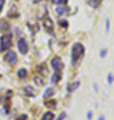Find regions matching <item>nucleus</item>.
I'll return each mask as SVG.
<instances>
[{
    "label": "nucleus",
    "mask_w": 114,
    "mask_h": 120,
    "mask_svg": "<svg viewBox=\"0 0 114 120\" xmlns=\"http://www.w3.org/2000/svg\"><path fill=\"white\" fill-rule=\"evenodd\" d=\"M65 116H66L65 113H62V115H61V117H59V120H63V119H65Z\"/></svg>",
    "instance_id": "26"
},
{
    "label": "nucleus",
    "mask_w": 114,
    "mask_h": 120,
    "mask_svg": "<svg viewBox=\"0 0 114 120\" xmlns=\"http://www.w3.org/2000/svg\"><path fill=\"white\" fill-rule=\"evenodd\" d=\"M18 48H19V51H20V53H23V55H26L27 52H28V44H27V41H26V39L24 38L19 39Z\"/></svg>",
    "instance_id": "4"
},
{
    "label": "nucleus",
    "mask_w": 114,
    "mask_h": 120,
    "mask_svg": "<svg viewBox=\"0 0 114 120\" xmlns=\"http://www.w3.org/2000/svg\"><path fill=\"white\" fill-rule=\"evenodd\" d=\"M46 105H47V107H51V105H55V103H54V101H47V103H46Z\"/></svg>",
    "instance_id": "22"
},
{
    "label": "nucleus",
    "mask_w": 114,
    "mask_h": 120,
    "mask_svg": "<svg viewBox=\"0 0 114 120\" xmlns=\"http://www.w3.org/2000/svg\"><path fill=\"white\" fill-rule=\"evenodd\" d=\"M54 119V113L53 112H46V113H44L43 115V117H42V120H53Z\"/></svg>",
    "instance_id": "10"
},
{
    "label": "nucleus",
    "mask_w": 114,
    "mask_h": 120,
    "mask_svg": "<svg viewBox=\"0 0 114 120\" xmlns=\"http://www.w3.org/2000/svg\"><path fill=\"white\" fill-rule=\"evenodd\" d=\"M78 87H79V82H75L74 84H71V86L69 87V92H73V91H74V90H77Z\"/></svg>",
    "instance_id": "14"
},
{
    "label": "nucleus",
    "mask_w": 114,
    "mask_h": 120,
    "mask_svg": "<svg viewBox=\"0 0 114 120\" xmlns=\"http://www.w3.org/2000/svg\"><path fill=\"white\" fill-rule=\"evenodd\" d=\"M99 120H105V116H101V117H99Z\"/></svg>",
    "instance_id": "27"
},
{
    "label": "nucleus",
    "mask_w": 114,
    "mask_h": 120,
    "mask_svg": "<svg viewBox=\"0 0 114 120\" xmlns=\"http://www.w3.org/2000/svg\"><path fill=\"white\" fill-rule=\"evenodd\" d=\"M106 53H107V52H106V49L103 48V49H101V52H99V56H101V57H105Z\"/></svg>",
    "instance_id": "20"
},
{
    "label": "nucleus",
    "mask_w": 114,
    "mask_h": 120,
    "mask_svg": "<svg viewBox=\"0 0 114 120\" xmlns=\"http://www.w3.org/2000/svg\"><path fill=\"white\" fill-rule=\"evenodd\" d=\"M26 119H27V116H26V115H23L22 117H19V119H16V120H26Z\"/></svg>",
    "instance_id": "25"
},
{
    "label": "nucleus",
    "mask_w": 114,
    "mask_h": 120,
    "mask_svg": "<svg viewBox=\"0 0 114 120\" xmlns=\"http://www.w3.org/2000/svg\"><path fill=\"white\" fill-rule=\"evenodd\" d=\"M91 117H93V112H91V111H89V112H87V119H89V120H91Z\"/></svg>",
    "instance_id": "23"
},
{
    "label": "nucleus",
    "mask_w": 114,
    "mask_h": 120,
    "mask_svg": "<svg viewBox=\"0 0 114 120\" xmlns=\"http://www.w3.org/2000/svg\"><path fill=\"white\" fill-rule=\"evenodd\" d=\"M8 16L9 17H16L18 16V7H16L15 4L11 7V11H8Z\"/></svg>",
    "instance_id": "9"
},
{
    "label": "nucleus",
    "mask_w": 114,
    "mask_h": 120,
    "mask_svg": "<svg viewBox=\"0 0 114 120\" xmlns=\"http://www.w3.org/2000/svg\"><path fill=\"white\" fill-rule=\"evenodd\" d=\"M57 13L59 16H65V15L69 13V8L67 7H63V5H59V7H57Z\"/></svg>",
    "instance_id": "7"
},
{
    "label": "nucleus",
    "mask_w": 114,
    "mask_h": 120,
    "mask_svg": "<svg viewBox=\"0 0 114 120\" xmlns=\"http://www.w3.org/2000/svg\"><path fill=\"white\" fill-rule=\"evenodd\" d=\"M83 55H85V47L81 43H75L73 45V51H71V60H73L71 63H73V65H78Z\"/></svg>",
    "instance_id": "1"
},
{
    "label": "nucleus",
    "mask_w": 114,
    "mask_h": 120,
    "mask_svg": "<svg viewBox=\"0 0 114 120\" xmlns=\"http://www.w3.org/2000/svg\"><path fill=\"white\" fill-rule=\"evenodd\" d=\"M59 24H61L62 27H67V26H69V24H67V22H66V20H61V22H59Z\"/></svg>",
    "instance_id": "21"
},
{
    "label": "nucleus",
    "mask_w": 114,
    "mask_h": 120,
    "mask_svg": "<svg viewBox=\"0 0 114 120\" xmlns=\"http://www.w3.org/2000/svg\"><path fill=\"white\" fill-rule=\"evenodd\" d=\"M3 5H4V0H0V12H1V9H3Z\"/></svg>",
    "instance_id": "24"
},
{
    "label": "nucleus",
    "mask_w": 114,
    "mask_h": 120,
    "mask_svg": "<svg viewBox=\"0 0 114 120\" xmlns=\"http://www.w3.org/2000/svg\"><path fill=\"white\" fill-rule=\"evenodd\" d=\"M113 82H114V76H113V73H109L107 75V83H109L110 86L113 84Z\"/></svg>",
    "instance_id": "17"
},
{
    "label": "nucleus",
    "mask_w": 114,
    "mask_h": 120,
    "mask_svg": "<svg viewBox=\"0 0 114 120\" xmlns=\"http://www.w3.org/2000/svg\"><path fill=\"white\" fill-rule=\"evenodd\" d=\"M59 79H61V73H55L51 80H53V83H58V80H59Z\"/></svg>",
    "instance_id": "18"
},
{
    "label": "nucleus",
    "mask_w": 114,
    "mask_h": 120,
    "mask_svg": "<svg viewBox=\"0 0 114 120\" xmlns=\"http://www.w3.org/2000/svg\"><path fill=\"white\" fill-rule=\"evenodd\" d=\"M51 65H53V68L55 69V73H61L62 69H63V63H62V60L59 57H54L51 60Z\"/></svg>",
    "instance_id": "3"
},
{
    "label": "nucleus",
    "mask_w": 114,
    "mask_h": 120,
    "mask_svg": "<svg viewBox=\"0 0 114 120\" xmlns=\"http://www.w3.org/2000/svg\"><path fill=\"white\" fill-rule=\"evenodd\" d=\"M9 28V26L7 24L5 20H0V31H7Z\"/></svg>",
    "instance_id": "11"
},
{
    "label": "nucleus",
    "mask_w": 114,
    "mask_h": 120,
    "mask_svg": "<svg viewBox=\"0 0 114 120\" xmlns=\"http://www.w3.org/2000/svg\"><path fill=\"white\" fill-rule=\"evenodd\" d=\"M27 69H24V68H22V69H19V72H18V76L19 77H22V79H24V77H27Z\"/></svg>",
    "instance_id": "13"
},
{
    "label": "nucleus",
    "mask_w": 114,
    "mask_h": 120,
    "mask_svg": "<svg viewBox=\"0 0 114 120\" xmlns=\"http://www.w3.org/2000/svg\"><path fill=\"white\" fill-rule=\"evenodd\" d=\"M5 60H7V63H9L11 65L16 64V61H18V56H16V53L13 51H8L7 53H5Z\"/></svg>",
    "instance_id": "5"
},
{
    "label": "nucleus",
    "mask_w": 114,
    "mask_h": 120,
    "mask_svg": "<svg viewBox=\"0 0 114 120\" xmlns=\"http://www.w3.org/2000/svg\"><path fill=\"white\" fill-rule=\"evenodd\" d=\"M53 95H54V90H53V88H47L43 96H44V99H48L50 96H53Z\"/></svg>",
    "instance_id": "12"
},
{
    "label": "nucleus",
    "mask_w": 114,
    "mask_h": 120,
    "mask_svg": "<svg viewBox=\"0 0 114 120\" xmlns=\"http://www.w3.org/2000/svg\"><path fill=\"white\" fill-rule=\"evenodd\" d=\"M11 48V35H4L0 38V52H5Z\"/></svg>",
    "instance_id": "2"
},
{
    "label": "nucleus",
    "mask_w": 114,
    "mask_h": 120,
    "mask_svg": "<svg viewBox=\"0 0 114 120\" xmlns=\"http://www.w3.org/2000/svg\"><path fill=\"white\" fill-rule=\"evenodd\" d=\"M110 31V19H106V32Z\"/></svg>",
    "instance_id": "19"
},
{
    "label": "nucleus",
    "mask_w": 114,
    "mask_h": 120,
    "mask_svg": "<svg viewBox=\"0 0 114 120\" xmlns=\"http://www.w3.org/2000/svg\"><path fill=\"white\" fill-rule=\"evenodd\" d=\"M43 26H44V28H47V31H53V28H54V23H53V20L50 19V17H44L43 19Z\"/></svg>",
    "instance_id": "6"
},
{
    "label": "nucleus",
    "mask_w": 114,
    "mask_h": 120,
    "mask_svg": "<svg viewBox=\"0 0 114 120\" xmlns=\"http://www.w3.org/2000/svg\"><path fill=\"white\" fill-rule=\"evenodd\" d=\"M24 90H26V94L30 95V96H34V95H35V94H34V90H32L31 87H26Z\"/></svg>",
    "instance_id": "16"
},
{
    "label": "nucleus",
    "mask_w": 114,
    "mask_h": 120,
    "mask_svg": "<svg viewBox=\"0 0 114 120\" xmlns=\"http://www.w3.org/2000/svg\"><path fill=\"white\" fill-rule=\"evenodd\" d=\"M53 3L54 4H57V5H63V4H66L67 3V0H53Z\"/></svg>",
    "instance_id": "15"
},
{
    "label": "nucleus",
    "mask_w": 114,
    "mask_h": 120,
    "mask_svg": "<svg viewBox=\"0 0 114 120\" xmlns=\"http://www.w3.org/2000/svg\"><path fill=\"white\" fill-rule=\"evenodd\" d=\"M87 1V4L93 8H97V7H99V4L102 3V0H86Z\"/></svg>",
    "instance_id": "8"
}]
</instances>
